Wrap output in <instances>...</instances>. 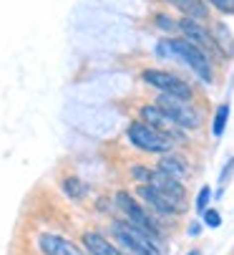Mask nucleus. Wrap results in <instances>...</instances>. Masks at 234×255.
<instances>
[{
	"mask_svg": "<svg viewBox=\"0 0 234 255\" xmlns=\"http://www.w3.org/2000/svg\"><path fill=\"white\" fill-rule=\"evenodd\" d=\"M83 245H86V250L91 253V255H121V250L119 248H113L103 235H98V233H86L83 235Z\"/></svg>",
	"mask_w": 234,
	"mask_h": 255,
	"instance_id": "14",
	"label": "nucleus"
},
{
	"mask_svg": "<svg viewBox=\"0 0 234 255\" xmlns=\"http://www.w3.org/2000/svg\"><path fill=\"white\" fill-rule=\"evenodd\" d=\"M141 79H144L151 89H156L159 94H171V96H179V99H186V101L194 96V89H191L184 79H179L176 74H171V71L146 68L144 74H141Z\"/></svg>",
	"mask_w": 234,
	"mask_h": 255,
	"instance_id": "6",
	"label": "nucleus"
},
{
	"mask_svg": "<svg viewBox=\"0 0 234 255\" xmlns=\"http://www.w3.org/2000/svg\"><path fill=\"white\" fill-rule=\"evenodd\" d=\"M63 192H66L68 197L78 200V197L86 195V185H83L81 179H76V177H68V179H63Z\"/></svg>",
	"mask_w": 234,
	"mask_h": 255,
	"instance_id": "16",
	"label": "nucleus"
},
{
	"mask_svg": "<svg viewBox=\"0 0 234 255\" xmlns=\"http://www.w3.org/2000/svg\"><path fill=\"white\" fill-rule=\"evenodd\" d=\"M146 185H151L156 192H161V195L176 207V212H184V210H186V190H184V185H181L179 179L166 177V174L159 172V169H151Z\"/></svg>",
	"mask_w": 234,
	"mask_h": 255,
	"instance_id": "9",
	"label": "nucleus"
},
{
	"mask_svg": "<svg viewBox=\"0 0 234 255\" xmlns=\"http://www.w3.org/2000/svg\"><path fill=\"white\" fill-rule=\"evenodd\" d=\"M149 174H151V169L144 167V164H134V167H131V177H136L141 185H146V182H149Z\"/></svg>",
	"mask_w": 234,
	"mask_h": 255,
	"instance_id": "19",
	"label": "nucleus"
},
{
	"mask_svg": "<svg viewBox=\"0 0 234 255\" xmlns=\"http://www.w3.org/2000/svg\"><path fill=\"white\" fill-rule=\"evenodd\" d=\"M227 119H229V106H227V104L217 106L214 119H212V136H214V139H219V136L224 134V129H227Z\"/></svg>",
	"mask_w": 234,
	"mask_h": 255,
	"instance_id": "15",
	"label": "nucleus"
},
{
	"mask_svg": "<svg viewBox=\"0 0 234 255\" xmlns=\"http://www.w3.org/2000/svg\"><path fill=\"white\" fill-rule=\"evenodd\" d=\"M38 248H41L43 255H83V250H78L71 240L51 235V233H43L38 238Z\"/></svg>",
	"mask_w": 234,
	"mask_h": 255,
	"instance_id": "10",
	"label": "nucleus"
},
{
	"mask_svg": "<svg viewBox=\"0 0 234 255\" xmlns=\"http://www.w3.org/2000/svg\"><path fill=\"white\" fill-rule=\"evenodd\" d=\"M204 223H207L209 228H219V225H222V215H219L217 210H207V212H204Z\"/></svg>",
	"mask_w": 234,
	"mask_h": 255,
	"instance_id": "21",
	"label": "nucleus"
},
{
	"mask_svg": "<svg viewBox=\"0 0 234 255\" xmlns=\"http://www.w3.org/2000/svg\"><path fill=\"white\" fill-rule=\"evenodd\" d=\"M139 114H141V122H146V124H151L154 129H161L164 134H169L176 144H181V141H186V134L181 131V127L164 112V109L159 106V104H144L141 109H139Z\"/></svg>",
	"mask_w": 234,
	"mask_h": 255,
	"instance_id": "8",
	"label": "nucleus"
},
{
	"mask_svg": "<svg viewBox=\"0 0 234 255\" xmlns=\"http://www.w3.org/2000/svg\"><path fill=\"white\" fill-rule=\"evenodd\" d=\"M154 23L159 25L164 33H176V30H179V20H174V18L166 15V13H159V15L154 18Z\"/></svg>",
	"mask_w": 234,
	"mask_h": 255,
	"instance_id": "17",
	"label": "nucleus"
},
{
	"mask_svg": "<svg viewBox=\"0 0 234 255\" xmlns=\"http://www.w3.org/2000/svg\"><path fill=\"white\" fill-rule=\"evenodd\" d=\"M179 30H181V35H184L191 46H197V48L204 51L207 56H219V43L214 41L212 30L202 25V20L181 18V20H179Z\"/></svg>",
	"mask_w": 234,
	"mask_h": 255,
	"instance_id": "7",
	"label": "nucleus"
},
{
	"mask_svg": "<svg viewBox=\"0 0 234 255\" xmlns=\"http://www.w3.org/2000/svg\"><path fill=\"white\" fill-rule=\"evenodd\" d=\"M159 53L161 56H171V58H179L189 66V71H194L204 84H212L214 81V68H212V61L204 51H199L197 46H191L186 38H166L159 43Z\"/></svg>",
	"mask_w": 234,
	"mask_h": 255,
	"instance_id": "1",
	"label": "nucleus"
},
{
	"mask_svg": "<svg viewBox=\"0 0 234 255\" xmlns=\"http://www.w3.org/2000/svg\"><path fill=\"white\" fill-rule=\"evenodd\" d=\"M136 195L151 207V210H156L159 215H164V217H169V215H179L176 212V207L161 195V192H156L151 185H139V190H136Z\"/></svg>",
	"mask_w": 234,
	"mask_h": 255,
	"instance_id": "11",
	"label": "nucleus"
},
{
	"mask_svg": "<svg viewBox=\"0 0 234 255\" xmlns=\"http://www.w3.org/2000/svg\"><path fill=\"white\" fill-rule=\"evenodd\" d=\"M174 8H179L184 13V18H194V20H207L209 15V3L207 0H169Z\"/></svg>",
	"mask_w": 234,
	"mask_h": 255,
	"instance_id": "13",
	"label": "nucleus"
},
{
	"mask_svg": "<svg viewBox=\"0 0 234 255\" xmlns=\"http://www.w3.org/2000/svg\"><path fill=\"white\" fill-rule=\"evenodd\" d=\"M209 197H212V187H202L199 190V197H197V212H207L209 207Z\"/></svg>",
	"mask_w": 234,
	"mask_h": 255,
	"instance_id": "18",
	"label": "nucleus"
},
{
	"mask_svg": "<svg viewBox=\"0 0 234 255\" xmlns=\"http://www.w3.org/2000/svg\"><path fill=\"white\" fill-rule=\"evenodd\" d=\"M111 230L119 240L121 250L126 253H144V255H164V245H156L149 235H144L139 228H134L129 220H113Z\"/></svg>",
	"mask_w": 234,
	"mask_h": 255,
	"instance_id": "4",
	"label": "nucleus"
},
{
	"mask_svg": "<svg viewBox=\"0 0 234 255\" xmlns=\"http://www.w3.org/2000/svg\"><path fill=\"white\" fill-rule=\"evenodd\" d=\"M159 172H164L166 177H174V179H184L186 174H189V162L181 157V154H176V152H169V154H161V162H159V167H156Z\"/></svg>",
	"mask_w": 234,
	"mask_h": 255,
	"instance_id": "12",
	"label": "nucleus"
},
{
	"mask_svg": "<svg viewBox=\"0 0 234 255\" xmlns=\"http://www.w3.org/2000/svg\"><path fill=\"white\" fill-rule=\"evenodd\" d=\"M199 233H202V225H197V223L189 228V235H199Z\"/></svg>",
	"mask_w": 234,
	"mask_h": 255,
	"instance_id": "22",
	"label": "nucleus"
},
{
	"mask_svg": "<svg viewBox=\"0 0 234 255\" xmlns=\"http://www.w3.org/2000/svg\"><path fill=\"white\" fill-rule=\"evenodd\" d=\"M126 136L136 149L146 154H169L176 149V141L169 134H164L161 129H154L146 122H131L126 129Z\"/></svg>",
	"mask_w": 234,
	"mask_h": 255,
	"instance_id": "2",
	"label": "nucleus"
},
{
	"mask_svg": "<svg viewBox=\"0 0 234 255\" xmlns=\"http://www.w3.org/2000/svg\"><path fill=\"white\" fill-rule=\"evenodd\" d=\"M156 104H159L184 131H194V129L202 127V114H199V109H194L186 99H179V96H171V94H159Z\"/></svg>",
	"mask_w": 234,
	"mask_h": 255,
	"instance_id": "5",
	"label": "nucleus"
},
{
	"mask_svg": "<svg viewBox=\"0 0 234 255\" xmlns=\"http://www.w3.org/2000/svg\"><path fill=\"white\" fill-rule=\"evenodd\" d=\"M209 5H214L222 13H234V0H207Z\"/></svg>",
	"mask_w": 234,
	"mask_h": 255,
	"instance_id": "20",
	"label": "nucleus"
},
{
	"mask_svg": "<svg viewBox=\"0 0 234 255\" xmlns=\"http://www.w3.org/2000/svg\"><path fill=\"white\" fill-rule=\"evenodd\" d=\"M116 205H119V210L126 215V220L134 225V228H139L144 235H149L156 245H164L161 243V225L159 223H156L154 220V217L149 215V210H144L129 192H119V195H116Z\"/></svg>",
	"mask_w": 234,
	"mask_h": 255,
	"instance_id": "3",
	"label": "nucleus"
},
{
	"mask_svg": "<svg viewBox=\"0 0 234 255\" xmlns=\"http://www.w3.org/2000/svg\"><path fill=\"white\" fill-rule=\"evenodd\" d=\"M189 255H199V250H194V253H189Z\"/></svg>",
	"mask_w": 234,
	"mask_h": 255,
	"instance_id": "23",
	"label": "nucleus"
}]
</instances>
